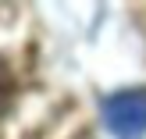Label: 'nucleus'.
<instances>
[{"label": "nucleus", "instance_id": "nucleus-2", "mask_svg": "<svg viewBox=\"0 0 146 139\" xmlns=\"http://www.w3.org/2000/svg\"><path fill=\"white\" fill-rule=\"evenodd\" d=\"M11 100H14V75H11V68L0 61V114L11 107Z\"/></svg>", "mask_w": 146, "mask_h": 139}, {"label": "nucleus", "instance_id": "nucleus-1", "mask_svg": "<svg viewBox=\"0 0 146 139\" xmlns=\"http://www.w3.org/2000/svg\"><path fill=\"white\" fill-rule=\"evenodd\" d=\"M104 121L118 139H135L146 132V89H125L104 100Z\"/></svg>", "mask_w": 146, "mask_h": 139}]
</instances>
